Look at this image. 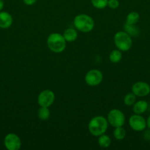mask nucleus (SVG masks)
Returning <instances> with one entry per match:
<instances>
[{
  "label": "nucleus",
  "instance_id": "11",
  "mask_svg": "<svg viewBox=\"0 0 150 150\" xmlns=\"http://www.w3.org/2000/svg\"><path fill=\"white\" fill-rule=\"evenodd\" d=\"M13 17L9 13L5 11H0V28L8 29L13 24Z\"/></svg>",
  "mask_w": 150,
  "mask_h": 150
},
{
  "label": "nucleus",
  "instance_id": "13",
  "mask_svg": "<svg viewBox=\"0 0 150 150\" xmlns=\"http://www.w3.org/2000/svg\"><path fill=\"white\" fill-rule=\"evenodd\" d=\"M63 35L66 42H72L77 39L78 33L76 29L74 28H68L64 31Z\"/></svg>",
  "mask_w": 150,
  "mask_h": 150
},
{
  "label": "nucleus",
  "instance_id": "2",
  "mask_svg": "<svg viewBox=\"0 0 150 150\" xmlns=\"http://www.w3.org/2000/svg\"><path fill=\"white\" fill-rule=\"evenodd\" d=\"M66 42L63 35L57 32L50 34L46 40L49 49L55 54H60L65 51Z\"/></svg>",
  "mask_w": 150,
  "mask_h": 150
},
{
  "label": "nucleus",
  "instance_id": "12",
  "mask_svg": "<svg viewBox=\"0 0 150 150\" xmlns=\"http://www.w3.org/2000/svg\"><path fill=\"white\" fill-rule=\"evenodd\" d=\"M149 107L148 103L146 100H138L136 101L132 105V111L136 114H142L147 111Z\"/></svg>",
  "mask_w": 150,
  "mask_h": 150
},
{
  "label": "nucleus",
  "instance_id": "21",
  "mask_svg": "<svg viewBox=\"0 0 150 150\" xmlns=\"http://www.w3.org/2000/svg\"><path fill=\"white\" fill-rule=\"evenodd\" d=\"M91 1L95 8L104 9L107 6L108 0H91Z\"/></svg>",
  "mask_w": 150,
  "mask_h": 150
},
{
  "label": "nucleus",
  "instance_id": "8",
  "mask_svg": "<svg viewBox=\"0 0 150 150\" xmlns=\"http://www.w3.org/2000/svg\"><path fill=\"white\" fill-rule=\"evenodd\" d=\"M129 127L137 132L144 131L147 127L146 120L141 114H135L129 119Z\"/></svg>",
  "mask_w": 150,
  "mask_h": 150
},
{
  "label": "nucleus",
  "instance_id": "10",
  "mask_svg": "<svg viewBox=\"0 0 150 150\" xmlns=\"http://www.w3.org/2000/svg\"><path fill=\"white\" fill-rule=\"evenodd\" d=\"M132 92L136 97H146L150 93V86L144 81H138L132 86Z\"/></svg>",
  "mask_w": 150,
  "mask_h": 150
},
{
  "label": "nucleus",
  "instance_id": "20",
  "mask_svg": "<svg viewBox=\"0 0 150 150\" xmlns=\"http://www.w3.org/2000/svg\"><path fill=\"white\" fill-rule=\"evenodd\" d=\"M136 102V96L132 92L126 94L124 98V103L127 106H131Z\"/></svg>",
  "mask_w": 150,
  "mask_h": 150
},
{
  "label": "nucleus",
  "instance_id": "4",
  "mask_svg": "<svg viewBox=\"0 0 150 150\" xmlns=\"http://www.w3.org/2000/svg\"><path fill=\"white\" fill-rule=\"evenodd\" d=\"M113 41L116 48L122 52L128 51L132 46V39L126 32L119 31L114 35Z\"/></svg>",
  "mask_w": 150,
  "mask_h": 150
},
{
  "label": "nucleus",
  "instance_id": "7",
  "mask_svg": "<svg viewBox=\"0 0 150 150\" xmlns=\"http://www.w3.org/2000/svg\"><path fill=\"white\" fill-rule=\"evenodd\" d=\"M103 80V74L100 70L93 69L85 74V81L88 86H96L101 83Z\"/></svg>",
  "mask_w": 150,
  "mask_h": 150
},
{
  "label": "nucleus",
  "instance_id": "16",
  "mask_svg": "<svg viewBox=\"0 0 150 150\" xmlns=\"http://www.w3.org/2000/svg\"><path fill=\"white\" fill-rule=\"evenodd\" d=\"M140 19L139 13L137 12L132 11L128 13L126 17V23L128 24H136Z\"/></svg>",
  "mask_w": 150,
  "mask_h": 150
},
{
  "label": "nucleus",
  "instance_id": "25",
  "mask_svg": "<svg viewBox=\"0 0 150 150\" xmlns=\"http://www.w3.org/2000/svg\"><path fill=\"white\" fill-rule=\"evenodd\" d=\"M146 125L147 127H148L149 129H150V116H149V117L146 120Z\"/></svg>",
  "mask_w": 150,
  "mask_h": 150
},
{
  "label": "nucleus",
  "instance_id": "9",
  "mask_svg": "<svg viewBox=\"0 0 150 150\" xmlns=\"http://www.w3.org/2000/svg\"><path fill=\"white\" fill-rule=\"evenodd\" d=\"M4 144L8 150H19L21 147V140L16 133H10L4 137Z\"/></svg>",
  "mask_w": 150,
  "mask_h": 150
},
{
  "label": "nucleus",
  "instance_id": "23",
  "mask_svg": "<svg viewBox=\"0 0 150 150\" xmlns=\"http://www.w3.org/2000/svg\"><path fill=\"white\" fill-rule=\"evenodd\" d=\"M37 0H23V2L27 6H32L35 4Z\"/></svg>",
  "mask_w": 150,
  "mask_h": 150
},
{
  "label": "nucleus",
  "instance_id": "5",
  "mask_svg": "<svg viewBox=\"0 0 150 150\" xmlns=\"http://www.w3.org/2000/svg\"><path fill=\"white\" fill-rule=\"evenodd\" d=\"M107 120L112 127H123L125 123V116L121 110L112 109L107 114Z\"/></svg>",
  "mask_w": 150,
  "mask_h": 150
},
{
  "label": "nucleus",
  "instance_id": "18",
  "mask_svg": "<svg viewBox=\"0 0 150 150\" xmlns=\"http://www.w3.org/2000/svg\"><path fill=\"white\" fill-rule=\"evenodd\" d=\"M126 130L122 127H115V130L113 131V136L115 139L118 141H121L126 137Z\"/></svg>",
  "mask_w": 150,
  "mask_h": 150
},
{
  "label": "nucleus",
  "instance_id": "24",
  "mask_svg": "<svg viewBox=\"0 0 150 150\" xmlns=\"http://www.w3.org/2000/svg\"><path fill=\"white\" fill-rule=\"evenodd\" d=\"M144 138H145L146 140H150V129L145 132V133H144Z\"/></svg>",
  "mask_w": 150,
  "mask_h": 150
},
{
  "label": "nucleus",
  "instance_id": "22",
  "mask_svg": "<svg viewBox=\"0 0 150 150\" xmlns=\"http://www.w3.org/2000/svg\"><path fill=\"white\" fill-rule=\"evenodd\" d=\"M119 0H108L107 2V6L111 9H116L119 7Z\"/></svg>",
  "mask_w": 150,
  "mask_h": 150
},
{
  "label": "nucleus",
  "instance_id": "17",
  "mask_svg": "<svg viewBox=\"0 0 150 150\" xmlns=\"http://www.w3.org/2000/svg\"><path fill=\"white\" fill-rule=\"evenodd\" d=\"M38 117L43 121L49 120L50 117V111L48 107H40L38 111Z\"/></svg>",
  "mask_w": 150,
  "mask_h": 150
},
{
  "label": "nucleus",
  "instance_id": "14",
  "mask_svg": "<svg viewBox=\"0 0 150 150\" xmlns=\"http://www.w3.org/2000/svg\"><path fill=\"white\" fill-rule=\"evenodd\" d=\"M122 59V51L119 49H115L110 52L109 55V59L113 64L119 63Z\"/></svg>",
  "mask_w": 150,
  "mask_h": 150
},
{
  "label": "nucleus",
  "instance_id": "26",
  "mask_svg": "<svg viewBox=\"0 0 150 150\" xmlns=\"http://www.w3.org/2000/svg\"><path fill=\"white\" fill-rule=\"evenodd\" d=\"M3 8H4V1L3 0H0V11H1Z\"/></svg>",
  "mask_w": 150,
  "mask_h": 150
},
{
  "label": "nucleus",
  "instance_id": "6",
  "mask_svg": "<svg viewBox=\"0 0 150 150\" xmlns=\"http://www.w3.org/2000/svg\"><path fill=\"white\" fill-rule=\"evenodd\" d=\"M55 100L54 92L50 89H45L40 92L38 96V104L40 107H50Z\"/></svg>",
  "mask_w": 150,
  "mask_h": 150
},
{
  "label": "nucleus",
  "instance_id": "3",
  "mask_svg": "<svg viewBox=\"0 0 150 150\" xmlns=\"http://www.w3.org/2000/svg\"><path fill=\"white\" fill-rule=\"evenodd\" d=\"M74 25L77 30L88 33L94 28V21L92 17L87 14H79L74 19Z\"/></svg>",
  "mask_w": 150,
  "mask_h": 150
},
{
  "label": "nucleus",
  "instance_id": "15",
  "mask_svg": "<svg viewBox=\"0 0 150 150\" xmlns=\"http://www.w3.org/2000/svg\"><path fill=\"white\" fill-rule=\"evenodd\" d=\"M98 144L101 147L107 148L110 146V144H111V139H110V136L104 133V134L101 135V136H98Z\"/></svg>",
  "mask_w": 150,
  "mask_h": 150
},
{
  "label": "nucleus",
  "instance_id": "19",
  "mask_svg": "<svg viewBox=\"0 0 150 150\" xmlns=\"http://www.w3.org/2000/svg\"><path fill=\"white\" fill-rule=\"evenodd\" d=\"M124 32H126L130 36H137L139 34V30L135 24H128L125 23Z\"/></svg>",
  "mask_w": 150,
  "mask_h": 150
},
{
  "label": "nucleus",
  "instance_id": "1",
  "mask_svg": "<svg viewBox=\"0 0 150 150\" xmlns=\"http://www.w3.org/2000/svg\"><path fill=\"white\" fill-rule=\"evenodd\" d=\"M108 122L102 116H96L88 123V130L94 136H99L104 134L108 127Z\"/></svg>",
  "mask_w": 150,
  "mask_h": 150
}]
</instances>
